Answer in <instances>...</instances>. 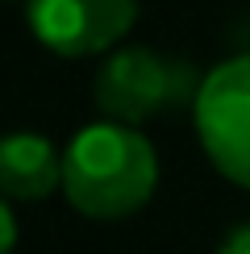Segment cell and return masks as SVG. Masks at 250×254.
Masks as SVG:
<instances>
[{
  "label": "cell",
  "mask_w": 250,
  "mask_h": 254,
  "mask_svg": "<svg viewBox=\"0 0 250 254\" xmlns=\"http://www.w3.org/2000/svg\"><path fill=\"white\" fill-rule=\"evenodd\" d=\"M159 188V154L133 125L96 121L62 150V196L96 221H121L150 204Z\"/></svg>",
  "instance_id": "1"
},
{
  "label": "cell",
  "mask_w": 250,
  "mask_h": 254,
  "mask_svg": "<svg viewBox=\"0 0 250 254\" xmlns=\"http://www.w3.org/2000/svg\"><path fill=\"white\" fill-rule=\"evenodd\" d=\"M200 83L204 75H196L188 59L150 46H121L96 71V109L104 113V121L138 129L142 121L163 117L180 104H196Z\"/></svg>",
  "instance_id": "2"
},
{
  "label": "cell",
  "mask_w": 250,
  "mask_h": 254,
  "mask_svg": "<svg viewBox=\"0 0 250 254\" xmlns=\"http://www.w3.org/2000/svg\"><path fill=\"white\" fill-rule=\"evenodd\" d=\"M192 117L208 163L229 184L250 188V55L225 59L208 71Z\"/></svg>",
  "instance_id": "3"
},
{
  "label": "cell",
  "mask_w": 250,
  "mask_h": 254,
  "mask_svg": "<svg viewBox=\"0 0 250 254\" xmlns=\"http://www.w3.org/2000/svg\"><path fill=\"white\" fill-rule=\"evenodd\" d=\"M29 34L62 59L113 50L138 21V0H29Z\"/></svg>",
  "instance_id": "4"
},
{
  "label": "cell",
  "mask_w": 250,
  "mask_h": 254,
  "mask_svg": "<svg viewBox=\"0 0 250 254\" xmlns=\"http://www.w3.org/2000/svg\"><path fill=\"white\" fill-rule=\"evenodd\" d=\"M62 188V154L50 137L34 129H21L0 137V196L4 200H46Z\"/></svg>",
  "instance_id": "5"
},
{
  "label": "cell",
  "mask_w": 250,
  "mask_h": 254,
  "mask_svg": "<svg viewBox=\"0 0 250 254\" xmlns=\"http://www.w3.org/2000/svg\"><path fill=\"white\" fill-rule=\"evenodd\" d=\"M13 246H17V213L0 196V254H13Z\"/></svg>",
  "instance_id": "6"
},
{
  "label": "cell",
  "mask_w": 250,
  "mask_h": 254,
  "mask_svg": "<svg viewBox=\"0 0 250 254\" xmlns=\"http://www.w3.org/2000/svg\"><path fill=\"white\" fill-rule=\"evenodd\" d=\"M217 254H250V221H242V225L221 242V250H217Z\"/></svg>",
  "instance_id": "7"
},
{
  "label": "cell",
  "mask_w": 250,
  "mask_h": 254,
  "mask_svg": "<svg viewBox=\"0 0 250 254\" xmlns=\"http://www.w3.org/2000/svg\"><path fill=\"white\" fill-rule=\"evenodd\" d=\"M25 4H29V0H25Z\"/></svg>",
  "instance_id": "8"
}]
</instances>
